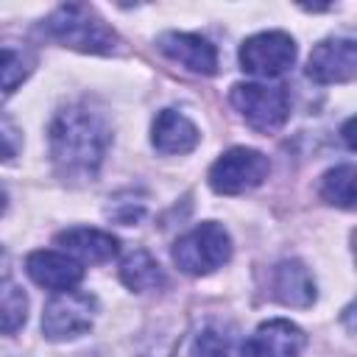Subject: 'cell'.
<instances>
[{
  "mask_svg": "<svg viewBox=\"0 0 357 357\" xmlns=\"http://www.w3.org/2000/svg\"><path fill=\"white\" fill-rule=\"evenodd\" d=\"M343 137H346V145L351 148V120L346 123V128H343Z\"/></svg>",
  "mask_w": 357,
  "mask_h": 357,
  "instance_id": "obj_21",
  "label": "cell"
},
{
  "mask_svg": "<svg viewBox=\"0 0 357 357\" xmlns=\"http://www.w3.org/2000/svg\"><path fill=\"white\" fill-rule=\"evenodd\" d=\"M159 50H162L170 61L181 64V67L190 70V73L212 75V73L218 70V50H215L204 36L170 31V33H162V36H159Z\"/></svg>",
  "mask_w": 357,
  "mask_h": 357,
  "instance_id": "obj_10",
  "label": "cell"
},
{
  "mask_svg": "<svg viewBox=\"0 0 357 357\" xmlns=\"http://www.w3.org/2000/svg\"><path fill=\"white\" fill-rule=\"evenodd\" d=\"M304 343L307 337L296 324L284 318H273L259 324L254 335L245 337V343L240 346V354L243 357H298Z\"/></svg>",
  "mask_w": 357,
  "mask_h": 357,
  "instance_id": "obj_9",
  "label": "cell"
},
{
  "mask_svg": "<svg viewBox=\"0 0 357 357\" xmlns=\"http://www.w3.org/2000/svg\"><path fill=\"white\" fill-rule=\"evenodd\" d=\"M20 151V128L8 120L0 117V162H8Z\"/></svg>",
  "mask_w": 357,
  "mask_h": 357,
  "instance_id": "obj_20",
  "label": "cell"
},
{
  "mask_svg": "<svg viewBox=\"0 0 357 357\" xmlns=\"http://www.w3.org/2000/svg\"><path fill=\"white\" fill-rule=\"evenodd\" d=\"M296 61V42L284 31H265L248 36L240 47V64L245 73L259 78H276Z\"/></svg>",
  "mask_w": 357,
  "mask_h": 357,
  "instance_id": "obj_7",
  "label": "cell"
},
{
  "mask_svg": "<svg viewBox=\"0 0 357 357\" xmlns=\"http://www.w3.org/2000/svg\"><path fill=\"white\" fill-rule=\"evenodd\" d=\"M109 142L112 128L106 117L86 103L64 106L50 123V156L59 176L70 181H92Z\"/></svg>",
  "mask_w": 357,
  "mask_h": 357,
  "instance_id": "obj_1",
  "label": "cell"
},
{
  "mask_svg": "<svg viewBox=\"0 0 357 357\" xmlns=\"http://www.w3.org/2000/svg\"><path fill=\"white\" fill-rule=\"evenodd\" d=\"M56 243L67 254L78 257L81 262H95V265L98 262H109L120 248V243L112 234H106L100 229H86V226H75V229L61 231L56 237Z\"/></svg>",
  "mask_w": 357,
  "mask_h": 357,
  "instance_id": "obj_14",
  "label": "cell"
},
{
  "mask_svg": "<svg viewBox=\"0 0 357 357\" xmlns=\"http://www.w3.org/2000/svg\"><path fill=\"white\" fill-rule=\"evenodd\" d=\"M120 279H123V284H126L128 290H137V293L159 290V287L165 284V273H162L159 262H156L148 251H142V248L131 251V254L120 262Z\"/></svg>",
  "mask_w": 357,
  "mask_h": 357,
  "instance_id": "obj_15",
  "label": "cell"
},
{
  "mask_svg": "<svg viewBox=\"0 0 357 357\" xmlns=\"http://www.w3.org/2000/svg\"><path fill=\"white\" fill-rule=\"evenodd\" d=\"M25 271L39 287L56 290V293L73 290L84 276V268L73 257L59 254V251H33V254H28Z\"/></svg>",
  "mask_w": 357,
  "mask_h": 357,
  "instance_id": "obj_11",
  "label": "cell"
},
{
  "mask_svg": "<svg viewBox=\"0 0 357 357\" xmlns=\"http://www.w3.org/2000/svg\"><path fill=\"white\" fill-rule=\"evenodd\" d=\"M153 148L159 153H190L198 145V128L176 109H162L151 128Z\"/></svg>",
  "mask_w": 357,
  "mask_h": 357,
  "instance_id": "obj_12",
  "label": "cell"
},
{
  "mask_svg": "<svg viewBox=\"0 0 357 357\" xmlns=\"http://www.w3.org/2000/svg\"><path fill=\"white\" fill-rule=\"evenodd\" d=\"M33 56L20 45H0V100H6L31 73Z\"/></svg>",
  "mask_w": 357,
  "mask_h": 357,
  "instance_id": "obj_16",
  "label": "cell"
},
{
  "mask_svg": "<svg viewBox=\"0 0 357 357\" xmlns=\"http://www.w3.org/2000/svg\"><path fill=\"white\" fill-rule=\"evenodd\" d=\"M231 106L243 114V120L262 134H271L284 126L290 117V95L284 86L268 84H234Z\"/></svg>",
  "mask_w": 357,
  "mask_h": 357,
  "instance_id": "obj_4",
  "label": "cell"
},
{
  "mask_svg": "<svg viewBox=\"0 0 357 357\" xmlns=\"http://www.w3.org/2000/svg\"><path fill=\"white\" fill-rule=\"evenodd\" d=\"M357 73V45L354 39H326L312 47L307 61V75L315 84H343Z\"/></svg>",
  "mask_w": 357,
  "mask_h": 357,
  "instance_id": "obj_8",
  "label": "cell"
},
{
  "mask_svg": "<svg viewBox=\"0 0 357 357\" xmlns=\"http://www.w3.org/2000/svg\"><path fill=\"white\" fill-rule=\"evenodd\" d=\"M271 162L254 148H229L209 167V187L220 195H237L259 187L268 178Z\"/></svg>",
  "mask_w": 357,
  "mask_h": 357,
  "instance_id": "obj_5",
  "label": "cell"
},
{
  "mask_svg": "<svg viewBox=\"0 0 357 357\" xmlns=\"http://www.w3.org/2000/svg\"><path fill=\"white\" fill-rule=\"evenodd\" d=\"M95 296L84 293V290H64L56 293L45 312H42V332L50 340H70L84 335L92 326V315H95Z\"/></svg>",
  "mask_w": 357,
  "mask_h": 357,
  "instance_id": "obj_6",
  "label": "cell"
},
{
  "mask_svg": "<svg viewBox=\"0 0 357 357\" xmlns=\"http://www.w3.org/2000/svg\"><path fill=\"white\" fill-rule=\"evenodd\" d=\"M229 354V343H226V337L223 335H218V332H204L201 337H198V343H195V357H226Z\"/></svg>",
  "mask_w": 357,
  "mask_h": 357,
  "instance_id": "obj_19",
  "label": "cell"
},
{
  "mask_svg": "<svg viewBox=\"0 0 357 357\" xmlns=\"http://www.w3.org/2000/svg\"><path fill=\"white\" fill-rule=\"evenodd\" d=\"M229 257H231V237L215 220L198 223L195 229L181 234L173 245V262L190 276L212 273L223 262H229Z\"/></svg>",
  "mask_w": 357,
  "mask_h": 357,
  "instance_id": "obj_3",
  "label": "cell"
},
{
  "mask_svg": "<svg viewBox=\"0 0 357 357\" xmlns=\"http://www.w3.org/2000/svg\"><path fill=\"white\" fill-rule=\"evenodd\" d=\"M45 33L64 47L84 50V53H114L120 45V36L95 14V8L81 6V3H67L59 6L47 20H45Z\"/></svg>",
  "mask_w": 357,
  "mask_h": 357,
  "instance_id": "obj_2",
  "label": "cell"
},
{
  "mask_svg": "<svg viewBox=\"0 0 357 357\" xmlns=\"http://www.w3.org/2000/svg\"><path fill=\"white\" fill-rule=\"evenodd\" d=\"M321 195H324V201H329L335 206L351 209L354 206V165L332 167L321 181Z\"/></svg>",
  "mask_w": 357,
  "mask_h": 357,
  "instance_id": "obj_18",
  "label": "cell"
},
{
  "mask_svg": "<svg viewBox=\"0 0 357 357\" xmlns=\"http://www.w3.org/2000/svg\"><path fill=\"white\" fill-rule=\"evenodd\" d=\"M3 209H6V190L0 187V212H3Z\"/></svg>",
  "mask_w": 357,
  "mask_h": 357,
  "instance_id": "obj_22",
  "label": "cell"
},
{
  "mask_svg": "<svg viewBox=\"0 0 357 357\" xmlns=\"http://www.w3.org/2000/svg\"><path fill=\"white\" fill-rule=\"evenodd\" d=\"M273 296L287 307H310L315 301V282L298 259H284L273 268Z\"/></svg>",
  "mask_w": 357,
  "mask_h": 357,
  "instance_id": "obj_13",
  "label": "cell"
},
{
  "mask_svg": "<svg viewBox=\"0 0 357 357\" xmlns=\"http://www.w3.org/2000/svg\"><path fill=\"white\" fill-rule=\"evenodd\" d=\"M28 318V298L25 293L11 282L0 279V335L17 332Z\"/></svg>",
  "mask_w": 357,
  "mask_h": 357,
  "instance_id": "obj_17",
  "label": "cell"
}]
</instances>
